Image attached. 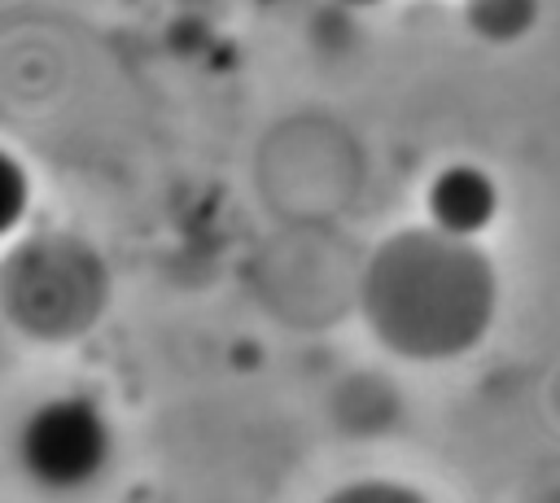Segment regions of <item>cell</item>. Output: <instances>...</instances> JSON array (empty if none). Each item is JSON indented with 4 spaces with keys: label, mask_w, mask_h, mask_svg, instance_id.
<instances>
[{
    "label": "cell",
    "mask_w": 560,
    "mask_h": 503,
    "mask_svg": "<svg viewBox=\"0 0 560 503\" xmlns=\"http://www.w3.org/2000/svg\"><path fill=\"white\" fill-rule=\"evenodd\" d=\"M114 459V420L101 398L61 389L39 398L13 433L18 472L44 494H79L105 477Z\"/></svg>",
    "instance_id": "3957f363"
},
{
    "label": "cell",
    "mask_w": 560,
    "mask_h": 503,
    "mask_svg": "<svg viewBox=\"0 0 560 503\" xmlns=\"http://www.w3.org/2000/svg\"><path fill=\"white\" fill-rule=\"evenodd\" d=\"M424 210L433 227L477 241L499 219V184L477 162H451L429 179Z\"/></svg>",
    "instance_id": "277c9868"
},
{
    "label": "cell",
    "mask_w": 560,
    "mask_h": 503,
    "mask_svg": "<svg viewBox=\"0 0 560 503\" xmlns=\"http://www.w3.org/2000/svg\"><path fill=\"white\" fill-rule=\"evenodd\" d=\"M328 4H337V9H346V13H359V9H376V4H385V0H328Z\"/></svg>",
    "instance_id": "ba28073f"
},
{
    "label": "cell",
    "mask_w": 560,
    "mask_h": 503,
    "mask_svg": "<svg viewBox=\"0 0 560 503\" xmlns=\"http://www.w3.org/2000/svg\"><path fill=\"white\" fill-rule=\"evenodd\" d=\"M31 210V171L22 166L18 153L0 144V241H9Z\"/></svg>",
    "instance_id": "8992f818"
},
{
    "label": "cell",
    "mask_w": 560,
    "mask_h": 503,
    "mask_svg": "<svg viewBox=\"0 0 560 503\" xmlns=\"http://www.w3.org/2000/svg\"><path fill=\"white\" fill-rule=\"evenodd\" d=\"M324 503H429V499L416 486L394 481V477H359V481L337 486Z\"/></svg>",
    "instance_id": "52a82bcc"
},
{
    "label": "cell",
    "mask_w": 560,
    "mask_h": 503,
    "mask_svg": "<svg viewBox=\"0 0 560 503\" xmlns=\"http://www.w3.org/2000/svg\"><path fill=\"white\" fill-rule=\"evenodd\" d=\"M262 4H284V0H262Z\"/></svg>",
    "instance_id": "9c48e42d"
},
{
    "label": "cell",
    "mask_w": 560,
    "mask_h": 503,
    "mask_svg": "<svg viewBox=\"0 0 560 503\" xmlns=\"http://www.w3.org/2000/svg\"><path fill=\"white\" fill-rule=\"evenodd\" d=\"M359 311L372 337L411 363H446L481 346L499 311L490 254L433 223L389 232L363 262Z\"/></svg>",
    "instance_id": "6da1fadb"
},
{
    "label": "cell",
    "mask_w": 560,
    "mask_h": 503,
    "mask_svg": "<svg viewBox=\"0 0 560 503\" xmlns=\"http://www.w3.org/2000/svg\"><path fill=\"white\" fill-rule=\"evenodd\" d=\"M542 0H464V22L490 44H512L534 31Z\"/></svg>",
    "instance_id": "5b68a950"
},
{
    "label": "cell",
    "mask_w": 560,
    "mask_h": 503,
    "mask_svg": "<svg viewBox=\"0 0 560 503\" xmlns=\"http://www.w3.org/2000/svg\"><path fill=\"white\" fill-rule=\"evenodd\" d=\"M109 302V271L101 254L70 232H39L0 267V311L35 341H74Z\"/></svg>",
    "instance_id": "7a4b0ae2"
}]
</instances>
